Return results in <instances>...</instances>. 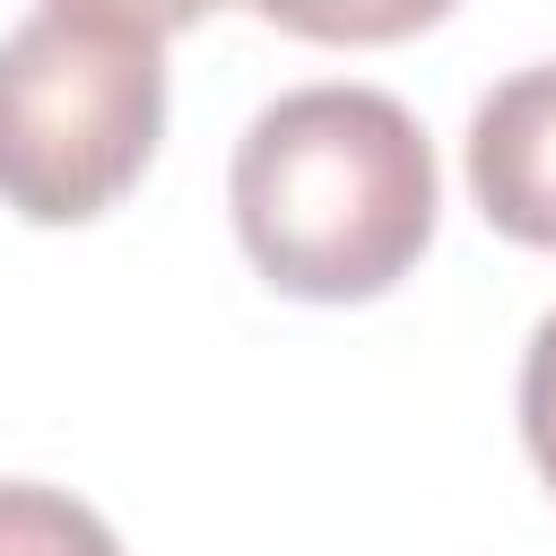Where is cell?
I'll use <instances>...</instances> for the list:
<instances>
[{
  "label": "cell",
  "mask_w": 556,
  "mask_h": 556,
  "mask_svg": "<svg viewBox=\"0 0 556 556\" xmlns=\"http://www.w3.org/2000/svg\"><path fill=\"white\" fill-rule=\"evenodd\" d=\"M165 139V35L35 9L0 43V208L26 226L104 217Z\"/></svg>",
  "instance_id": "2"
},
{
  "label": "cell",
  "mask_w": 556,
  "mask_h": 556,
  "mask_svg": "<svg viewBox=\"0 0 556 556\" xmlns=\"http://www.w3.org/2000/svg\"><path fill=\"white\" fill-rule=\"evenodd\" d=\"M521 443H530L539 478L556 486V313L530 330V356H521Z\"/></svg>",
  "instance_id": "6"
},
{
  "label": "cell",
  "mask_w": 556,
  "mask_h": 556,
  "mask_svg": "<svg viewBox=\"0 0 556 556\" xmlns=\"http://www.w3.org/2000/svg\"><path fill=\"white\" fill-rule=\"evenodd\" d=\"M43 9L113 17V26H139V35H182V26H200V17H208V9H226V0H43Z\"/></svg>",
  "instance_id": "7"
},
{
  "label": "cell",
  "mask_w": 556,
  "mask_h": 556,
  "mask_svg": "<svg viewBox=\"0 0 556 556\" xmlns=\"http://www.w3.org/2000/svg\"><path fill=\"white\" fill-rule=\"evenodd\" d=\"M252 9L304 43H400L417 26H443L460 0H252Z\"/></svg>",
  "instance_id": "5"
},
{
  "label": "cell",
  "mask_w": 556,
  "mask_h": 556,
  "mask_svg": "<svg viewBox=\"0 0 556 556\" xmlns=\"http://www.w3.org/2000/svg\"><path fill=\"white\" fill-rule=\"evenodd\" d=\"M469 191L495 235L556 252V61L486 87L469 113Z\"/></svg>",
  "instance_id": "3"
},
{
  "label": "cell",
  "mask_w": 556,
  "mask_h": 556,
  "mask_svg": "<svg viewBox=\"0 0 556 556\" xmlns=\"http://www.w3.org/2000/svg\"><path fill=\"white\" fill-rule=\"evenodd\" d=\"M0 556H122V539L70 486L0 478Z\"/></svg>",
  "instance_id": "4"
},
{
  "label": "cell",
  "mask_w": 556,
  "mask_h": 556,
  "mask_svg": "<svg viewBox=\"0 0 556 556\" xmlns=\"http://www.w3.org/2000/svg\"><path fill=\"white\" fill-rule=\"evenodd\" d=\"M235 235L278 295L365 304L434 235V148L382 87H295L235 139Z\"/></svg>",
  "instance_id": "1"
}]
</instances>
